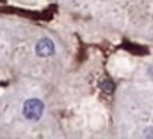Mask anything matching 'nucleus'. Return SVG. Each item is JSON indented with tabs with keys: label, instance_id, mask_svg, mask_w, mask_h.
Segmentation results:
<instances>
[{
	"label": "nucleus",
	"instance_id": "obj_1",
	"mask_svg": "<svg viewBox=\"0 0 153 139\" xmlns=\"http://www.w3.org/2000/svg\"><path fill=\"white\" fill-rule=\"evenodd\" d=\"M44 112V104L37 98H31L24 102L23 106V115L28 121H38Z\"/></svg>",
	"mask_w": 153,
	"mask_h": 139
},
{
	"label": "nucleus",
	"instance_id": "obj_2",
	"mask_svg": "<svg viewBox=\"0 0 153 139\" xmlns=\"http://www.w3.org/2000/svg\"><path fill=\"white\" fill-rule=\"evenodd\" d=\"M55 51L54 43L50 39H41L36 45V53L40 57H50L53 56Z\"/></svg>",
	"mask_w": 153,
	"mask_h": 139
}]
</instances>
